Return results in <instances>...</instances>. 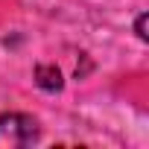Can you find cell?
Returning <instances> with one entry per match:
<instances>
[{
	"mask_svg": "<svg viewBox=\"0 0 149 149\" xmlns=\"http://www.w3.org/2000/svg\"><path fill=\"white\" fill-rule=\"evenodd\" d=\"M146 21H149V15L143 12V15H137V21H134V32H137V38L140 41H146L149 38V32H146Z\"/></svg>",
	"mask_w": 149,
	"mask_h": 149,
	"instance_id": "3957f363",
	"label": "cell"
},
{
	"mask_svg": "<svg viewBox=\"0 0 149 149\" xmlns=\"http://www.w3.org/2000/svg\"><path fill=\"white\" fill-rule=\"evenodd\" d=\"M35 82H38V88H44V91H61V85H64L61 70H58L56 64H38V67H35Z\"/></svg>",
	"mask_w": 149,
	"mask_h": 149,
	"instance_id": "7a4b0ae2",
	"label": "cell"
},
{
	"mask_svg": "<svg viewBox=\"0 0 149 149\" xmlns=\"http://www.w3.org/2000/svg\"><path fill=\"white\" fill-rule=\"evenodd\" d=\"M38 140V123L29 114H0V149H21Z\"/></svg>",
	"mask_w": 149,
	"mask_h": 149,
	"instance_id": "6da1fadb",
	"label": "cell"
}]
</instances>
